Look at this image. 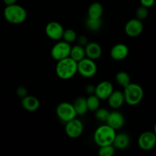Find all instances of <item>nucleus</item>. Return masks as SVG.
Instances as JSON below:
<instances>
[{
  "mask_svg": "<svg viewBox=\"0 0 156 156\" xmlns=\"http://www.w3.org/2000/svg\"><path fill=\"white\" fill-rule=\"evenodd\" d=\"M77 73L78 62L72 59L70 56L57 61L56 66V73L60 79H71Z\"/></svg>",
  "mask_w": 156,
  "mask_h": 156,
  "instance_id": "f257e3e1",
  "label": "nucleus"
},
{
  "mask_svg": "<svg viewBox=\"0 0 156 156\" xmlns=\"http://www.w3.org/2000/svg\"><path fill=\"white\" fill-rule=\"evenodd\" d=\"M4 18L9 23L12 24H20L24 22L27 18L25 9L16 3L6 5L4 9Z\"/></svg>",
  "mask_w": 156,
  "mask_h": 156,
  "instance_id": "f03ea898",
  "label": "nucleus"
},
{
  "mask_svg": "<svg viewBox=\"0 0 156 156\" xmlns=\"http://www.w3.org/2000/svg\"><path fill=\"white\" fill-rule=\"evenodd\" d=\"M116 130L108 126V124L102 125L98 127L94 133V141L98 146L113 145L116 136Z\"/></svg>",
  "mask_w": 156,
  "mask_h": 156,
  "instance_id": "7ed1b4c3",
  "label": "nucleus"
},
{
  "mask_svg": "<svg viewBox=\"0 0 156 156\" xmlns=\"http://www.w3.org/2000/svg\"><path fill=\"white\" fill-rule=\"evenodd\" d=\"M123 95L125 102L129 106L138 105L143 101L144 97V91L140 85L136 83H130L123 88Z\"/></svg>",
  "mask_w": 156,
  "mask_h": 156,
  "instance_id": "20e7f679",
  "label": "nucleus"
},
{
  "mask_svg": "<svg viewBox=\"0 0 156 156\" xmlns=\"http://www.w3.org/2000/svg\"><path fill=\"white\" fill-rule=\"evenodd\" d=\"M56 114L61 121L66 123L73 119L76 118L77 114L73 104L69 102H61L57 105Z\"/></svg>",
  "mask_w": 156,
  "mask_h": 156,
  "instance_id": "39448f33",
  "label": "nucleus"
},
{
  "mask_svg": "<svg viewBox=\"0 0 156 156\" xmlns=\"http://www.w3.org/2000/svg\"><path fill=\"white\" fill-rule=\"evenodd\" d=\"M95 60L85 57L78 62V73L84 78H92L98 72Z\"/></svg>",
  "mask_w": 156,
  "mask_h": 156,
  "instance_id": "423d86ee",
  "label": "nucleus"
},
{
  "mask_svg": "<svg viewBox=\"0 0 156 156\" xmlns=\"http://www.w3.org/2000/svg\"><path fill=\"white\" fill-rule=\"evenodd\" d=\"M71 45L69 43L64 41H59L52 47L50 51L52 58L56 61H59L69 57L71 51Z\"/></svg>",
  "mask_w": 156,
  "mask_h": 156,
  "instance_id": "0eeeda50",
  "label": "nucleus"
},
{
  "mask_svg": "<svg viewBox=\"0 0 156 156\" xmlns=\"http://www.w3.org/2000/svg\"><path fill=\"white\" fill-rule=\"evenodd\" d=\"M65 126V132L67 136L71 139H77L84 131V125L80 120L76 118L66 122Z\"/></svg>",
  "mask_w": 156,
  "mask_h": 156,
  "instance_id": "6e6552de",
  "label": "nucleus"
},
{
  "mask_svg": "<svg viewBox=\"0 0 156 156\" xmlns=\"http://www.w3.org/2000/svg\"><path fill=\"white\" fill-rule=\"evenodd\" d=\"M138 146L142 150L150 151L156 146V135L152 131H145L138 139Z\"/></svg>",
  "mask_w": 156,
  "mask_h": 156,
  "instance_id": "1a4fd4ad",
  "label": "nucleus"
},
{
  "mask_svg": "<svg viewBox=\"0 0 156 156\" xmlns=\"http://www.w3.org/2000/svg\"><path fill=\"white\" fill-rule=\"evenodd\" d=\"M144 25L141 20L138 18H133L126 23L124 27V31L127 36L130 37H136L140 36L143 31Z\"/></svg>",
  "mask_w": 156,
  "mask_h": 156,
  "instance_id": "9d476101",
  "label": "nucleus"
},
{
  "mask_svg": "<svg viewBox=\"0 0 156 156\" xmlns=\"http://www.w3.org/2000/svg\"><path fill=\"white\" fill-rule=\"evenodd\" d=\"M64 28L62 24L57 21H50L46 25L45 33L50 39L59 41L62 39Z\"/></svg>",
  "mask_w": 156,
  "mask_h": 156,
  "instance_id": "9b49d317",
  "label": "nucleus"
},
{
  "mask_svg": "<svg viewBox=\"0 0 156 156\" xmlns=\"http://www.w3.org/2000/svg\"><path fill=\"white\" fill-rule=\"evenodd\" d=\"M114 91V85L111 82L102 81L95 86L94 94L100 100H107Z\"/></svg>",
  "mask_w": 156,
  "mask_h": 156,
  "instance_id": "f8f14e48",
  "label": "nucleus"
},
{
  "mask_svg": "<svg viewBox=\"0 0 156 156\" xmlns=\"http://www.w3.org/2000/svg\"><path fill=\"white\" fill-rule=\"evenodd\" d=\"M107 124L114 129L115 130L121 129L125 123L124 116L120 111L114 110L112 112H110L109 117L106 121Z\"/></svg>",
  "mask_w": 156,
  "mask_h": 156,
  "instance_id": "ddd939ff",
  "label": "nucleus"
},
{
  "mask_svg": "<svg viewBox=\"0 0 156 156\" xmlns=\"http://www.w3.org/2000/svg\"><path fill=\"white\" fill-rule=\"evenodd\" d=\"M129 54V48L124 44H117L111 48L110 55L115 61H121L126 59Z\"/></svg>",
  "mask_w": 156,
  "mask_h": 156,
  "instance_id": "4468645a",
  "label": "nucleus"
},
{
  "mask_svg": "<svg viewBox=\"0 0 156 156\" xmlns=\"http://www.w3.org/2000/svg\"><path fill=\"white\" fill-rule=\"evenodd\" d=\"M85 56L93 60H97L102 55L101 47L96 42L88 43L85 46Z\"/></svg>",
  "mask_w": 156,
  "mask_h": 156,
  "instance_id": "2eb2a0df",
  "label": "nucleus"
},
{
  "mask_svg": "<svg viewBox=\"0 0 156 156\" xmlns=\"http://www.w3.org/2000/svg\"><path fill=\"white\" fill-rule=\"evenodd\" d=\"M107 100L108 105L112 109L118 110L125 102L123 92L120 91H114Z\"/></svg>",
  "mask_w": 156,
  "mask_h": 156,
  "instance_id": "dca6fc26",
  "label": "nucleus"
},
{
  "mask_svg": "<svg viewBox=\"0 0 156 156\" xmlns=\"http://www.w3.org/2000/svg\"><path fill=\"white\" fill-rule=\"evenodd\" d=\"M21 106L29 112H34L40 108V101L36 97L32 95L25 96L21 98Z\"/></svg>",
  "mask_w": 156,
  "mask_h": 156,
  "instance_id": "f3484780",
  "label": "nucleus"
},
{
  "mask_svg": "<svg viewBox=\"0 0 156 156\" xmlns=\"http://www.w3.org/2000/svg\"><path fill=\"white\" fill-rule=\"evenodd\" d=\"M129 143H130V138H129V135L121 133L116 134L113 146L116 149L123 150L129 146Z\"/></svg>",
  "mask_w": 156,
  "mask_h": 156,
  "instance_id": "a211bd4d",
  "label": "nucleus"
},
{
  "mask_svg": "<svg viewBox=\"0 0 156 156\" xmlns=\"http://www.w3.org/2000/svg\"><path fill=\"white\" fill-rule=\"evenodd\" d=\"M104 13L102 4L98 2L91 3L88 9V16L91 18H101Z\"/></svg>",
  "mask_w": 156,
  "mask_h": 156,
  "instance_id": "6ab92c4d",
  "label": "nucleus"
},
{
  "mask_svg": "<svg viewBox=\"0 0 156 156\" xmlns=\"http://www.w3.org/2000/svg\"><path fill=\"white\" fill-rule=\"evenodd\" d=\"M74 106L75 110L76 111L77 115L82 116L85 115L88 111V106H87L86 98L83 97H79L75 100L74 103L73 104Z\"/></svg>",
  "mask_w": 156,
  "mask_h": 156,
  "instance_id": "aec40b11",
  "label": "nucleus"
},
{
  "mask_svg": "<svg viewBox=\"0 0 156 156\" xmlns=\"http://www.w3.org/2000/svg\"><path fill=\"white\" fill-rule=\"evenodd\" d=\"M69 56L77 62L82 60V59L85 57V47H82V46L79 45V44L72 47Z\"/></svg>",
  "mask_w": 156,
  "mask_h": 156,
  "instance_id": "412c9836",
  "label": "nucleus"
},
{
  "mask_svg": "<svg viewBox=\"0 0 156 156\" xmlns=\"http://www.w3.org/2000/svg\"><path fill=\"white\" fill-rule=\"evenodd\" d=\"M115 80L116 82H117L119 85L123 87V88H125L126 86H127V85L131 82L129 75L127 73L123 71H120L117 73L115 77Z\"/></svg>",
  "mask_w": 156,
  "mask_h": 156,
  "instance_id": "4be33fe9",
  "label": "nucleus"
},
{
  "mask_svg": "<svg viewBox=\"0 0 156 156\" xmlns=\"http://www.w3.org/2000/svg\"><path fill=\"white\" fill-rule=\"evenodd\" d=\"M85 25L91 31H98L102 26V20L101 18H91L88 17Z\"/></svg>",
  "mask_w": 156,
  "mask_h": 156,
  "instance_id": "5701e85b",
  "label": "nucleus"
},
{
  "mask_svg": "<svg viewBox=\"0 0 156 156\" xmlns=\"http://www.w3.org/2000/svg\"><path fill=\"white\" fill-rule=\"evenodd\" d=\"M100 99L95 94H90L89 97L86 98L87 106L88 111L94 112L100 108Z\"/></svg>",
  "mask_w": 156,
  "mask_h": 156,
  "instance_id": "b1692460",
  "label": "nucleus"
},
{
  "mask_svg": "<svg viewBox=\"0 0 156 156\" xmlns=\"http://www.w3.org/2000/svg\"><path fill=\"white\" fill-rule=\"evenodd\" d=\"M77 37V34L74 30H73V29H66V30H64L62 39L66 42L71 44L72 43H74L75 41H76Z\"/></svg>",
  "mask_w": 156,
  "mask_h": 156,
  "instance_id": "393cba45",
  "label": "nucleus"
},
{
  "mask_svg": "<svg viewBox=\"0 0 156 156\" xmlns=\"http://www.w3.org/2000/svg\"><path fill=\"white\" fill-rule=\"evenodd\" d=\"M95 112V116L96 119H97L98 121L100 122H104V123H106L107 120H108V117H109L110 111L108 110H107L106 108H99L97 111H94Z\"/></svg>",
  "mask_w": 156,
  "mask_h": 156,
  "instance_id": "a878e982",
  "label": "nucleus"
},
{
  "mask_svg": "<svg viewBox=\"0 0 156 156\" xmlns=\"http://www.w3.org/2000/svg\"><path fill=\"white\" fill-rule=\"evenodd\" d=\"M115 149L113 145L101 146L98 149V155L100 156H112L115 153Z\"/></svg>",
  "mask_w": 156,
  "mask_h": 156,
  "instance_id": "bb28decb",
  "label": "nucleus"
},
{
  "mask_svg": "<svg viewBox=\"0 0 156 156\" xmlns=\"http://www.w3.org/2000/svg\"><path fill=\"white\" fill-rule=\"evenodd\" d=\"M148 15H149V9L143 5L139 7L136 11V17L139 20L143 21V20L146 19L147 18Z\"/></svg>",
  "mask_w": 156,
  "mask_h": 156,
  "instance_id": "cd10ccee",
  "label": "nucleus"
},
{
  "mask_svg": "<svg viewBox=\"0 0 156 156\" xmlns=\"http://www.w3.org/2000/svg\"><path fill=\"white\" fill-rule=\"evenodd\" d=\"M16 94L18 97L21 98H24L25 96L27 95V90L25 87L23 86H19L18 88L16 89Z\"/></svg>",
  "mask_w": 156,
  "mask_h": 156,
  "instance_id": "c85d7f7f",
  "label": "nucleus"
},
{
  "mask_svg": "<svg viewBox=\"0 0 156 156\" xmlns=\"http://www.w3.org/2000/svg\"><path fill=\"white\" fill-rule=\"evenodd\" d=\"M88 40L86 36L85 35H80V36L77 37V39H76V41L78 42V44L79 45L82 46V47H85L87 44L88 43Z\"/></svg>",
  "mask_w": 156,
  "mask_h": 156,
  "instance_id": "c756f323",
  "label": "nucleus"
},
{
  "mask_svg": "<svg viewBox=\"0 0 156 156\" xmlns=\"http://www.w3.org/2000/svg\"><path fill=\"white\" fill-rule=\"evenodd\" d=\"M155 2V0H140L141 5L148 8V9H149V8H151L152 6H153Z\"/></svg>",
  "mask_w": 156,
  "mask_h": 156,
  "instance_id": "7c9ffc66",
  "label": "nucleus"
},
{
  "mask_svg": "<svg viewBox=\"0 0 156 156\" xmlns=\"http://www.w3.org/2000/svg\"><path fill=\"white\" fill-rule=\"evenodd\" d=\"M94 90H95V86H94L92 85H87L86 88H85V91L88 94H94Z\"/></svg>",
  "mask_w": 156,
  "mask_h": 156,
  "instance_id": "2f4dec72",
  "label": "nucleus"
},
{
  "mask_svg": "<svg viewBox=\"0 0 156 156\" xmlns=\"http://www.w3.org/2000/svg\"><path fill=\"white\" fill-rule=\"evenodd\" d=\"M17 1L18 0H3V2H4V3L6 5H10L15 4L17 2Z\"/></svg>",
  "mask_w": 156,
  "mask_h": 156,
  "instance_id": "473e14b6",
  "label": "nucleus"
},
{
  "mask_svg": "<svg viewBox=\"0 0 156 156\" xmlns=\"http://www.w3.org/2000/svg\"><path fill=\"white\" fill-rule=\"evenodd\" d=\"M153 132L155 133V134L156 135V123H155V126H154V131H153Z\"/></svg>",
  "mask_w": 156,
  "mask_h": 156,
  "instance_id": "72a5a7b5",
  "label": "nucleus"
}]
</instances>
